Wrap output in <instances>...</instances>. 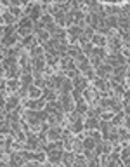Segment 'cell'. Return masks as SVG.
<instances>
[{"label": "cell", "mask_w": 130, "mask_h": 167, "mask_svg": "<svg viewBox=\"0 0 130 167\" xmlns=\"http://www.w3.org/2000/svg\"><path fill=\"white\" fill-rule=\"evenodd\" d=\"M2 153H5V143L0 141V155H2Z\"/></svg>", "instance_id": "39"}, {"label": "cell", "mask_w": 130, "mask_h": 167, "mask_svg": "<svg viewBox=\"0 0 130 167\" xmlns=\"http://www.w3.org/2000/svg\"><path fill=\"white\" fill-rule=\"evenodd\" d=\"M101 148H102V153H111V143H106V141H104L102 145H101Z\"/></svg>", "instance_id": "27"}, {"label": "cell", "mask_w": 130, "mask_h": 167, "mask_svg": "<svg viewBox=\"0 0 130 167\" xmlns=\"http://www.w3.org/2000/svg\"><path fill=\"white\" fill-rule=\"evenodd\" d=\"M28 89H30V97H33V99H35V97L42 96V93H40V89L37 87V85H30Z\"/></svg>", "instance_id": "16"}, {"label": "cell", "mask_w": 130, "mask_h": 167, "mask_svg": "<svg viewBox=\"0 0 130 167\" xmlns=\"http://www.w3.org/2000/svg\"><path fill=\"white\" fill-rule=\"evenodd\" d=\"M9 124H5L4 120H0V132H9Z\"/></svg>", "instance_id": "32"}, {"label": "cell", "mask_w": 130, "mask_h": 167, "mask_svg": "<svg viewBox=\"0 0 130 167\" xmlns=\"http://www.w3.org/2000/svg\"><path fill=\"white\" fill-rule=\"evenodd\" d=\"M83 146H85V150H94V146H95V141L92 139V138H87V139L83 141Z\"/></svg>", "instance_id": "21"}, {"label": "cell", "mask_w": 130, "mask_h": 167, "mask_svg": "<svg viewBox=\"0 0 130 167\" xmlns=\"http://www.w3.org/2000/svg\"><path fill=\"white\" fill-rule=\"evenodd\" d=\"M42 26H43V23H42V21L35 23V31H40V30H42Z\"/></svg>", "instance_id": "38"}, {"label": "cell", "mask_w": 130, "mask_h": 167, "mask_svg": "<svg viewBox=\"0 0 130 167\" xmlns=\"http://www.w3.org/2000/svg\"><path fill=\"white\" fill-rule=\"evenodd\" d=\"M4 87H5V82H4V80H0V91H2Z\"/></svg>", "instance_id": "42"}, {"label": "cell", "mask_w": 130, "mask_h": 167, "mask_svg": "<svg viewBox=\"0 0 130 167\" xmlns=\"http://www.w3.org/2000/svg\"><path fill=\"white\" fill-rule=\"evenodd\" d=\"M83 127H87L89 131H95V129L99 127V122H97V119H95V117H89V120L83 124Z\"/></svg>", "instance_id": "6"}, {"label": "cell", "mask_w": 130, "mask_h": 167, "mask_svg": "<svg viewBox=\"0 0 130 167\" xmlns=\"http://www.w3.org/2000/svg\"><path fill=\"white\" fill-rule=\"evenodd\" d=\"M16 40H17V37L11 35V37H4V38H2V42H4L5 47H12V45L16 44Z\"/></svg>", "instance_id": "14"}, {"label": "cell", "mask_w": 130, "mask_h": 167, "mask_svg": "<svg viewBox=\"0 0 130 167\" xmlns=\"http://www.w3.org/2000/svg\"><path fill=\"white\" fill-rule=\"evenodd\" d=\"M85 99L87 101H95L97 99V93L92 89H85Z\"/></svg>", "instance_id": "15"}, {"label": "cell", "mask_w": 130, "mask_h": 167, "mask_svg": "<svg viewBox=\"0 0 130 167\" xmlns=\"http://www.w3.org/2000/svg\"><path fill=\"white\" fill-rule=\"evenodd\" d=\"M40 12H42V7H40V5H31V16H30V19H31V21L38 19L40 18Z\"/></svg>", "instance_id": "12"}, {"label": "cell", "mask_w": 130, "mask_h": 167, "mask_svg": "<svg viewBox=\"0 0 130 167\" xmlns=\"http://www.w3.org/2000/svg\"><path fill=\"white\" fill-rule=\"evenodd\" d=\"M38 37H40L42 40H47V38H49V31H43V30H40V31H38Z\"/></svg>", "instance_id": "35"}, {"label": "cell", "mask_w": 130, "mask_h": 167, "mask_svg": "<svg viewBox=\"0 0 130 167\" xmlns=\"http://www.w3.org/2000/svg\"><path fill=\"white\" fill-rule=\"evenodd\" d=\"M43 106H45L43 99H31V101H28V108L30 110H38V108H43Z\"/></svg>", "instance_id": "7"}, {"label": "cell", "mask_w": 130, "mask_h": 167, "mask_svg": "<svg viewBox=\"0 0 130 167\" xmlns=\"http://www.w3.org/2000/svg\"><path fill=\"white\" fill-rule=\"evenodd\" d=\"M0 38H4V26H0Z\"/></svg>", "instance_id": "41"}, {"label": "cell", "mask_w": 130, "mask_h": 167, "mask_svg": "<svg viewBox=\"0 0 130 167\" xmlns=\"http://www.w3.org/2000/svg\"><path fill=\"white\" fill-rule=\"evenodd\" d=\"M83 37H85V38H89V37H94V28H92V26H87L85 28V35H83Z\"/></svg>", "instance_id": "33"}, {"label": "cell", "mask_w": 130, "mask_h": 167, "mask_svg": "<svg viewBox=\"0 0 130 167\" xmlns=\"http://www.w3.org/2000/svg\"><path fill=\"white\" fill-rule=\"evenodd\" d=\"M61 157L64 158V162H66V164H73V155H71V153H63Z\"/></svg>", "instance_id": "30"}, {"label": "cell", "mask_w": 130, "mask_h": 167, "mask_svg": "<svg viewBox=\"0 0 130 167\" xmlns=\"http://www.w3.org/2000/svg\"><path fill=\"white\" fill-rule=\"evenodd\" d=\"M19 105V96H11V97H7V101H5V108H7L9 111L12 110V108H16V106Z\"/></svg>", "instance_id": "4"}, {"label": "cell", "mask_w": 130, "mask_h": 167, "mask_svg": "<svg viewBox=\"0 0 130 167\" xmlns=\"http://www.w3.org/2000/svg\"><path fill=\"white\" fill-rule=\"evenodd\" d=\"M73 87L76 89V91H85L87 89V80L85 79H82V77H75V80H73Z\"/></svg>", "instance_id": "2"}, {"label": "cell", "mask_w": 130, "mask_h": 167, "mask_svg": "<svg viewBox=\"0 0 130 167\" xmlns=\"http://www.w3.org/2000/svg\"><path fill=\"white\" fill-rule=\"evenodd\" d=\"M73 89V84H71V80H68V79H63L61 80V84H59V91L63 94H66V93H69Z\"/></svg>", "instance_id": "3"}, {"label": "cell", "mask_w": 130, "mask_h": 167, "mask_svg": "<svg viewBox=\"0 0 130 167\" xmlns=\"http://www.w3.org/2000/svg\"><path fill=\"white\" fill-rule=\"evenodd\" d=\"M106 26H118V19L115 18V16H109V18L106 19Z\"/></svg>", "instance_id": "25"}, {"label": "cell", "mask_w": 130, "mask_h": 167, "mask_svg": "<svg viewBox=\"0 0 130 167\" xmlns=\"http://www.w3.org/2000/svg\"><path fill=\"white\" fill-rule=\"evenodd\" d=\"M121 157H123V160H125V164L128 162V148H125L123 151H121Z\"/></svg>", "instance_id": "36"}, {"label": "cell", "mask_w": 130, "mask_h": 167, "mask_svg": "<svg viewBox=\"0 0 130 167\" xmlns=\"http://www.w3.org/2000/svg\"><path fill=\"white\" fill-rule=\"evenodd\" d=\"M21 75V71H19V68H17L16 65L9 66L7 68V77H11V79H16V77H19Z\"/></svg>", "instance_id": "11"}, {"label": "cell", "mask_w": 130, "mask_h": 167, "mask_svg": "<svg viewBox=\"0 0 130 167\" xmlns=\"http://www.w3.org/2000/svg\"><path fill=\"white\" fill-rule=\"evenodd\" d=\"M7 87L11 89V91H16V89L19 87V84H17V80H9V84H7Z\"/></svg>", "instance_id": "29"}, {"label": "cell", "mask_w": 130, "mask_h": 167, "mask_svg": "<svg viewBox=\"0 0 130 167\" xmlns=\"http://www.w3.org/2000/svg\"><path fill=\"white\" fill-rule=\"evenodd\" d=\"M83 51L89 54V52H92V51H94V47H92V44H89V42H87V44H83Z\"/></svg>", "instance_id": "34"}, {"label": "cell", "mask_w": 130, "mask_h": 167, "mask_svg": "<svg viewBox=\"0 0 130 167\" xmlns=\"http://www.w3.org/2000/svg\"><path fill=\"white\" fill-rule=\"evenodd\" d=\"M69 33H71V40H75V38H76V35H82V28L73 26L71 30H69Z\"/></svg>", "instance_id": "23"}, {"label": "cell", "mask_w": 130, "mask_h": 167, "mask_svg": "<svg viewBox=\"0 0 130 167\" xmlns=\"http://www.w3.org/2000/svg\"><path fill=\"white\" fill-rule=\"evenodd\" d=\"M128 139V132H127V129H123V131H121V139L120 141H127Z\"/></svg>", "instance_id": "37"}, {"label": "cell", "mask_w": 130, "mask_h": 167, "mask_svg": "<svg viewBox=\"0 0 130 167\" xmlns=\"http://www.w3.org/2000/svg\"><path fill=\"white\" fill-rule=\"evenodd\" d=\"M61 108H64V110H68V111L73 110V103H71V97L66 96V94L61 97Z\"/></svg>", "instance_id": "5"}, {"label": "cell", "mask_w": 130, "mask_h": 167, "mask_svg": "<svg viewBox=\"0 0 130 167\" xmlns=\"http://www.w3.org/2000/svg\"><path fill=\"white\" fill-rule=\"evenodd\" d=\"M82 148H83V143H80V141H75V143H73V150H75V151H78V153H80V151H82Z\"/></svg>", "instance_id": "31"}, {"label": "cell", "mask_w": 130, "mask_h": 167, "mask_svg": "<svg viewBox=\"0 0 130 167\" xmlns=\"http://www.w3.org/2000/svg\"><path fill=\"white\" fill-rule=\"evenodd\" d=\"M95 87L101 89V91H108L111 85H109V82H104L102 79H99V80H97V84H95Z\"/></svg>", "instance_id": "17"}, {"label": "cell", "mask_w": 130, "mask_h": 167, "mask_svg": "<svg viewBox=\"0 0 130 167\" xmlns=\"http://www.w3.org/2000/svg\"><path fill=\"white\" fill-rule=\"evenodd\" d=\"M43 97H45L47 101H56V93H54V91H45Z\"/></svg>", "instance_id": "24"}, {"label": "cell", "mask_w": 130, "mask_h": 167, "mask_svg": "<svg viewBox=\"0 0 130 167\" xmlns=\"http://www.w3.org/2000/svg\"><path fill=\"white\" fill-rule=\"evenodd\" d=\"M71 131H73V132H80V131H83V122H82V119H76V120H73V125H71Z\"/></svg>", "instance_id": "13"}, {"label": "cell", "mask_w": 130, "mask_h": 167, "mask_svg": "<svg viewBox=\"0 0 130 167\" xmlns=\"http://www.w3.org/2000/svg\"><path fill=\"white\" fill-rule=\"evenodd\" d=\"M76 164H80V165H85L87 160H85V158H76Z\"/></svg>", "instance_id": "40"}, {"label": "cell", "mask_w": 130, "mask_h": 167, "mask_svg": "<svg viewBox=\"0 0 130 167\" xmlns=\"http://www.w3.org/2000/svg\"><path fill=\"white\" fill-rule=\"evenodd\" d=\"M33 42H35V38L28 35V37H24V38H23L21 45H24V47H31V45H33Z\"/></svg>", "instance_id": "22"}, {"label": "cell", "mask_w": 130, "mask_h": 167, "mask_svg": "<svg viewBox=\"0 0 130 167\" xmlns=\"http://www.w3.org/2000/svg\"><path fill=\"white\" fill-rule=\"evenodd\" d=\"M115 127V124H111V122H102L101 124V131H102V136L108 139V134L111 132V129Z\"/></svg>", "instance_id": "10"}, {"label": "cell", "mask_w": 130, "mask_h": 167, "mask_svg": "<svg viewBox=\"0 0 130 167\" xmlns=\"http://www.w3.org/2000/svg\"><path fill=\"white\" fill-rule=\"evenodd\" d=\"M94 42H95L97 45H104V44H106V38H104L102 35H95V37H94Z\"/></svg>", "instance_id": "28"}, {"label": "cell", "mask_w": 130, "mask_h": 167, "mask_svg": "<svg viewBox=\"0 0 130 167\" xmlns=\"http://www.w3.org/2000/svg\"><path fill=\"white\" fill-rule=\"evenodd\" d=\"M47 136H49V139H57V138L61 136V131L57 127H54V129H50V131H49Z\"/></svg>", "instance_id": "20"}, {"label": "cell", "mask_w": 130, "mask_h": 167, "mask_svg": "<svg viewBox=\"0 0 130 167\" xmlns=\"http://www.w3.org/2000/svg\"><path fill=\"white\" fill-rule=\"evenodd\" d=\"M4 21L5 23H9V25H12L14 21H16V18H14L11 12H4Z\"/></svg>", "instance_id": "26"}, {"label": "cell", "mask_w": 130, "mask_h": 167, "mask_svg": "<svg viewBox=\"0 0 130 167\" xmlns=\"http://www.w3.org/2000/svg\"><path fill=\"white\" fill-rule=\"evenodd\" d=\"M109 47H111L113 51H118V49H120V40H118L116 37H111V38H109Z\"/></svg>", "instance_id": "19"}, {"label": "cell", "mask_w": 130, "mask_h": 167, "mask_svg": "<svg viewBox=\"0 0 130 167\" xmlns=\"http://www.w3.org/2000/svg\"><path fill=\"white\" fill-rule=\"evenodd\" d=\"M61 155H63V153H61L59 150H54V148L49 150V160H50V162H54V164H57L61 160Z\"/></svg>", "instance_id": "8"}, {"label": "cell", "mask_w": 130, "mask_h": 167, "mask_svg": "<svg viewBox=\"0 0 130 167\" xmlns=\"http://www.w3.org/2000/svg\"><path fill=\"white\" fill-rule=\"evenodd\" d=\"M111 71H113V68L109 65H99L97 66V75H99L101 79H106Z\"/></svg>", "instance_id": "1"}, {"label": "cell", "mask_w": 130, "mask_h": 167, "mask_svg": "<svg viewBox=\"0 0 130 167\" xmlns=\"http://www.w3.org/2000/svg\"><path fill=\"white\" fill-rule=\"evenodd\" d=\"M31 85V75L30 71H24V75H23V87H30Z\"/></svg>", "instance_id": "18"}, {"label": "cell", "mask_w": 130, "mask_h": 167, "mask_svg": "<svg viewBox=\"0 0 130 167\" xmlns=\"http://www.w3.org/2000/svg\"><path fill=\"white\" fill-rule=\"evenodd\" d=\"M33 66H35V73H42V70H43V57L42 56L33 57Z\"/></svg>", "instance_id": "9"}]
</instances>
